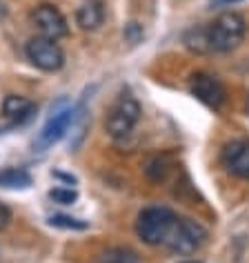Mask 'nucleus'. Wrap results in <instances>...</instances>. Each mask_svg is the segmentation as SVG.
Listing matches in <instances>:
<instances>
[{
  "mask_svg": "<svg viewBox=\"0 0 249 263\" xmlns=\"http://www.w3.org/2000/svg\"><path fill=\"white\" fill-rule=\"evenodd\" d=\"M49 199L60 203V205H71V203H76L78 194H76V190H71V187H54L49 192Z\"/></svg>",
  "mask_w": 249,
  "mask_h": 263,
  "instance_id": "nucleus-16",
  "label": "nucleus"
},
{
  "mask_svg": "<svg viewBox=\"0 0 249 263\" xmlns=\"http://www.w3.org/2000/svg\"><path fill=\"white\" fill-rule=\"evenodd\" d=\"M207 241V230L192 219H176L174 230L169 232L165 246L172 252L178 254H192L196 252L202 243Z\"/></svg>",
  "mask_w": 249,
  "mask_h": 263,
  "instance_id": "nucleus-4",
  "label": "nucleus"
},
{
  "mask_svg": "<svg viewBox=\"0 0 249 263\" xmlns=\"http://www.w3.org/2000/svg\"><path fill=\"white\" fill-rule=\"evenodd\" d=\"M140 114H142L140 103L132 94H120L107 111L105 129H107V134L111 139H125L138 125Z\"/></svg>",
  "mask_w": 249,
  "mask_h": 263,
  "instance_id": "nucleus-3",
  "label": "nucleus"
},
{
  "mask_svg": "<svg viewBox=\"0 0 249 263\" xmlns=\"http://www.w3.org/2000/svg\"><path fill=\"white\" fill-rule=\"evenodd\" d=\"M185 45L196 54H212L209 51V41H207V27H192L185 34Z\"/></svg>",
  "mask_w": 249,
  "mask_h": 263,
  "instance_id": "nucleus-13",
  "label": "nucleus"
},
{
  "mask_svg": "<svg viewBox=\"0 0 249 263\" xmlns=\"http://www.w3.org/2000/svg\"><path fill=\"white\" fill-rule=\"evenodd\" d=\"M102 21H105V9H102L100 0H85L76 11V23L85 31L98 29L102 25Z\"/></svg>",
  "mask_w": 249,
  "mask_h": 263,
  "instance_id": "nucleus-10",
  "label": "nucleus"
},
{
  "mask_svg": "<svg viewBox=\"0 0 249 263\" xmlns=\"http://www.w3.org/2000/svg\"><path fill=\"white\" fill-rule=\"evenodd\" d=\"M36 109V105L25 96H16V94H9L3 103V114L14 123H20V121H27L31 116V111Z\"/></svg>",
  "mask_w": 249,
  "mask_h": 263,
  "instance_id": "nucleus-11",
  "label": "nucleus"
},
{
  "mask_svg": "<svg viewBox=\"0 0 249 263\" xmlns=\"http://www.w3.org/2000/svg\"><path fill=\"white\" fill-rule=\"evenodd\" d=\"M25 54L31 61V65L43 71H58L65 65V51L60 49V45L49 38H31L25 47Z\"/></svg>",
  "mask_w": 249,
  "mask_h": 263,
  "instance_id": "nucleus-5",
  "label": "nucleus"
},
{
  "mask_svg": "<svg viewBox=\"0 0 249 263\" xmlns=\"http://www.w3.org/2000/svg\"><path fill=\"white\" fill-rule=\"evenodd\" d=\"M74 125V109H60L56 114L49 116V121L45 123V127L38 132V139L34 141V147L38 152H45L47 147H51L54 143H58L65 134L69 132V127Z\"/></svg>",
  "mask_w": 249,
  "mask_h": 263,
  "instance_id": "nucleus-7",
  "label": "nucleus"
},
{
  "mask_svg": "<svg viewBox=\"0 0 249 263\" xmlns=\"http://www.w3.org/2000/svg\"><path fill=\"white\" fill-rule=\"evenodd\" d=\"M31 21L40 31V36L49 38V41H60L69 34L67 18L63 16V11L56 5H38L31 14Z\"/></svg>",
  "mask_w": 249,
  "mask_h": 263,
  "instance_id": "nucleus-6",
  "label": "nucleus"
},
{
  "mask_svg": "<svg viewBox=\"0 0 249 263\" xmlns=\"http://www.w3.org/2000/svg\"><path fill=\"white\" fill-rule=\"evenodd\" d=\"M220 159H222V165L234 176L249 181V141H242V139L229 141L222 147Z\"/></svg>",
  "mask_w": 249,
  "mask_h": 263,
  "instance_id": "nucleus-9",
  "label": "nucleus"
},
{
  "mask_svg": "<svg viewBox=\"0 0 249 263\" xmlns=\"http://www.w3.org/2000/svg\"><path fill=\"white\" fill-rule=\"evenodd\" d=\"M176 216L169 208H160V205H152L145 208L138 214V221H136V232L147 246H160V243L167 241L169 232L176 226Z\"/></svg>",
  "mask_w": 249,
  "mask_h": 263,
  "instance_id": "nucleus-2",
  "label": "nucleus"
},
{
  "mask_svg": "<svg viewBox=\"0 0 249 263\" xmlns=\"http://www.w3.org/2000/svg\"><path fill=\"white\" fill-rule=\"evenodd\" d=\"M182 263H200V261H182Z\"/></svg>",
  "mask_w": 249,
  "mask_h": 263,
  "instance_id": "nucleus-19",
  "label": "nucleus"
},
{
  "mask_svg": "<svg viewBox=\"0 0 249 263\" xmlns=\"http://www.w3.org/2000/svg\"><path fill=\"white\" fill-rule=\"evenodd\" d=\"M49 226L63 228V230H87L89 223L87 221H80V219H74V216L56 214V216H49Z\"/></svg>",
  "mask_w": 249,
  "mask_h": 263,
  "instance_id": "nucleus-15",
  "label": "nucleus"
},
{
  "mask_svg": "<svg viewBox=\"0 0 249 263\" xmlns=\"http://www.w3.org/2000/svg\"><path fill=\"white\" fill-rule=\"evenodd\" d=\"M9 221H11V210L5 205L3 201H0V232L9 226Z\"/></svg>",
  "mask_w": 249,
  "mask_h": 263,
  "instance_id": "nucleus-17",
  "label": "nucleus"
},
{
  "mask_svg": "<svg viewBox=\"0 0 249 263\" xmlns=\"http://www.w3.org/2000/svg\"><path fill=\"white\" fill-rule=\"evenodd\" d=\"M245 34H247L245 18L240 14H236V11H225L212 25H207L209 51H216V54L232 51L242 43Z\"/></svg>",
  "mask_w": 249,
  "mask_h": 263,
  "instance_id": "nucleus-1",
  "label": "nucleus"
},
{
  "mask_svg": "<svg viewBox=\"0 0 249 263\" xmlns=\"http://www.w3.org/2000/svg\"><path fill=\"white\" fill-rule=\"evenodd\" d=\"M98 263H142L138 252H134L132 248H111L107 250Z\"/></svg>",
  "mask_w": 249,
  "mask_h": 263,
  "instance_id": "nucleus-14",
  "label": "nucleus"
},
{
  "mask_svg": "<svg viewBox=\"0 0 249 263\" xmlns=\"http://www.w3.org/2000/svg\"><path fill=\"white\" fill-rule=\"evenodd\" d=\"M229 3H238V0H212V5H229Z\"/></svg>",
  "mask_w": 249,
  "mask_h": 263,
  "instance_id": "nucleus-18",
  "label": "nucleus"
},
{
  "mask_svg": "<svg viewBox=\"0 0 249 263\" xmlns=\"http://www.w3.org/2000/svg\"><path fill=\"white\" fill-rule=\"evenodd\" d=\"M31 185V174L23 167H7L0 172V187L7 190H25Z\"/></svg>",
  "mask_w": 249,
  "mask_h": 263,
  "instance_id": "nucleus-12",
  "label": "nucleus"
},
{
  "mask_svg": "<svg viewBox=\"0 0 249 263\" xmlns=\"http://www.w3.org/2000/svg\"><path fill=\"white\" fill-rule=\"evenodd\" d=\"M192 94L209 107H220L225 103V87L216 76L198 71L192 76Z\"/></svg>",
  "mask_w": 249,
  "mask_h": 263,
  "instance_id": "nucleus-8",
  "label": "nucleus"
}]
</instances>
